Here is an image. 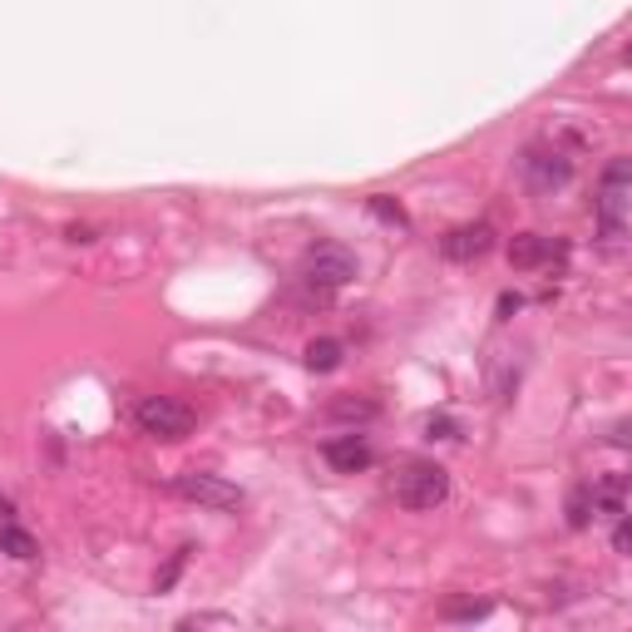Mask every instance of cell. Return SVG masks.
Returning a JSON list of instances; mask_svg holds the SVG:
<instances>
[{
    "label": "cell",
    "instance_id": "cell-3",
    "mask_svg": "<svg viewBox=\"0 0 632 632\" xmlns=\"http://www.w3.org/2000/svg\"><path fill=\"white\" fill-rule=\"evenodd\" d=\"M133 425L149 440H183L198 425V415H193L189 400H178V396H144L133 405Z\"/></svg>",
    "mask_w": 632,
    "mask_h": 632
},
{
    "label": "cell",
    "instance_id": "cell-10",
    "mask_svg": "<svg viewBox=\"0 0 632 632\" xmlns=\"http://www.w3.org/2000/svg\"><path fill=\"white\" fill-rule=\"evenodd\" d=\"M593 519H622L628 514V479L622 475H603V479H593Z\"/></svg>",
    "mask_w": 632,
    "mask_h": 632
},
{
    "label": "cell",
    "instance_id": "cell-14",
    "mask_svg": "<svg viewBox=\"0 0 632 632\" xmlns=\"http://www.w3.org/2000/svg\"><path fill=\"white\" fill-rule=\"evenodd\" d=\"M425 430H430V440H455L460 425L450 421V415H430V421H425Z\"/></svg>",
    "mask_w": 632,
    "mask_h": 632
},
{
    "label": "cell",
    "instance_id": "cell-8",
    "mask_svg": "<svg viewBox=\"0 0 632 632\" xmlns=\"http://www.w3.org/2000/svg\"><path fill=\"white\" fill-rule=\"evenodd\" d=\"M554 257H564V243H554V237H544V233H519L510 243V262L519 267V272H533V267H554Z\"/></svg>",
    "mask_w": 632,
    "mask_h": 632
},
{
    "label": "cell",
    "instance_id": "cell-7",
    "mask_svg": "<svg viewBox=\"0 0 632 632\" xmlns=\"http://www.w3.org/2000/svg\"><path fill=\"white\" fill-rule=\"evenodd\" d=\"M489 247H494V228L489 222H465V228H450L440 237V257H450V262H475Z\"/></svg>",
    "mask_w": 632,
    "mask_h": 632
},
{
    "label": "cell",
    "instance_id": "cell-17",
    "mask_svg": "<svg viewBox=\"0 0 632 632\" xmlns=\"http://www.w3.org/2000/svg\"><path fill=\"white\" fill-rule=\"evenodd\" d=\"M5 524H15V504L11 500H0V529H5Z\"/></svg>",
    "mask_w": 632,
    "mask_h": 632
},
{
    "label": "cell",
    "instance_id": "cell-12",
    "mask_svg": "<svg viewBox=\"0 0 632 632\" xmlns=\"http://www.w3.org/2000/svg\"><path fill=\"white\" fill-rule=\"evenodd\" d=\"M307 366L311 371H336V366H341V341H332V336L311 341L307 346Z\"/></svg>",
    "mask_w": 632,
    "mask_h": 632
},
{
    "label": "cell",
    "instance_id": "cell-5",
    "mask_svg": "<svg viewBox=\"0 0 632 632\" xmlns=\"http://www.w3.org/2000/svg\"><path fill=\"white\" fill-rule=\"evenodd\" d=\"M519 178L533 193H554L573 178V158H568V149H558V144H529L519 154Z\"/></svg>",
    "mask_w": 632,
    "mask_h": 632
},
{
    "label": "cell",
    "instance_id": "cell-4",
    "mask_svg": "<svg viewBox=\"0 0 632 632\" xmlns=\"http://www.w3.org/2000/svg\"><path fill=\"white\" fill-rule=\"evenodd\" d=\"M351 278H356V253L341 247V243H317V247H307V257H301V282L317 287V292H336Z\"/></svg>",
    "mask_w": 632,
    "mask_h": 632
},
{
    "label": "cell",
    "instance_id": "cell-11",
    "mask_svg": "<svg viewBox=\"0 0 632 632\" xmlns=\"http://www.w3.org/2000/svg\"><path fill=\"white\" fill-rule=\"evenodd\" d=\"M0 554H11V558H21V564H30L40 549H35V539L21 529V519H15V524H5V529H0Z\"/></svg>",
    "mask_w": 632,
    "mask_h": 632
},
{
    "label": "cell",
    "instance_id": "cell-13",
    "mask_svg": "<svg viewBox=\"0 0 632 632\" xmlns=\"http://www.w3.org/2000/svg\"><path fill=\"white\" fill-rule=\"evenodd\" d=\"M593 519V489H573V500H568V529H589Z\"/></svg>",
    "mask_w": 632,
    "mask_h": 632
},
{
    "label": "cell",
    "instance_id": "cell-6",
    "mask_svg": "<svg viewBox=\"0 0 632 632\" xmlns=\"http://www.w3.org/2000/svg\"><path fill=\"white\" fill-rule=\"evenodd\" d=\"M173 494H183L189 504H203V510H237V504H243V489L228 485L222 475H208V469H189V475H178Z\"/></svg>",
    "mask_w": 632,
    "mask_h": 632
},
{
    "label": "cell",
    "instance_id": "cell-1",
    "mask_svg": "<svg viewBox=\"0 0 632 632\" xmlns=\"http://www.w3.org/2000/svg\"><path fill=\"white\" fill-rule=\"evenodd\" d=\"M628 203H632V164L628 158H612L598 178V193H593V218H598V237L612 257L628 243Z\"/></svg>",
    "mask_w": 632,
    "mask_h": 632
},
{
    "label": "cell",
    "instance_id": "cell-16",
    "mask_svg": "<svg viewBox=\"0 0 632 632\" xmlns=\"http://www.w3.org/2000/svg\"><path fill=\"white\" fill-rule=\"evenodd\" d=\"M183 558H189V549H183V554H173V564H168V568H164V578H158V589H168V583H173L178 568H183Z\"/></svg>",
    "mask_w": 632,
    "mask_h": 632
},
{
    "label": "cell",
    "instance_id": "cell-15",
    "mask_svg": "<svg viewBox=\"0 0 632 632\" xmlns=\"http://www.w3.org/2000/svg\"><path fill=\"white\" fill-rule=\"evenodd\" d=\"M371 212L386 218V222H396V228H405V212H400V203H390V198H371Z\"/></svg>",
    "mask_w": 632,
    "mask_h": 632
},
{
    "label": "cell",
    "instance_id": "cell-2",
    "mask_svg": "<svg viewBox=\"0 0 632 632\" xmlns=\"http://www.w3.org/2000/svg\"><path fill=\"white\" fill-rule=\"evenodd\" d=\"M390 494L405 510H435V504L450 500V469L435 465V460H400L396 475H390Z\"/></svg>",
    "mask_w": 632,
    "mask_h": 632
},
{
    "label": "cell",
    "instance_id": "cell-9",
    "mask_svg": "<svg viewBox=\"0 0 632 632\" xmlns=\"http://www.w3.org/2000/svg\"><path fill=\"white\" fill-rule=\"evenodd\" d=\"M322 460L336 475H356V469H366L376 455H371V444L361 440V435H336V440L322 444Z\"/></svg>",
    "mask_w": 632,
    "mask_h": 632
}]
</instances>
